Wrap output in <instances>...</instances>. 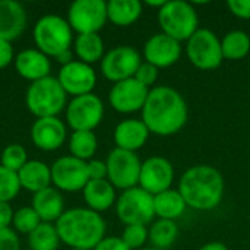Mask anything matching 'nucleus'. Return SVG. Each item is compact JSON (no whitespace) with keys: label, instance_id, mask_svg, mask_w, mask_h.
Returning a JSON list of instances; mask_svg holds the SVG:
<instances>
[{"label":"nucleus","instance_id":"obj_1","mask_svg":"<svg viewBox=\"0 0 250 250\" xmlns=\"http://www.w3.org/2000/svg\"><path fill=\"white\" fill-rule=\"evenodd\" d=\"M142 122L151 133L170 136L188 122V104L174 88L157 86L149 91L142 108Z\"/></svg>","mask_w":250,"mask_h":250},{"label":"nucleus","instance_id":"obj_2","mask_svg":"<svg viewBox=\"0 0 250 250\" xmlns=\"http://www.w3.org/2000/svg\"><path fill=\"white\" fill-rule=\"evenodd\" d=\"M56 229L60 242L70 246V249L94 250L104 239L105 221L89 208H72L57 220Z\"/></svg>","mask_w":250,"mask_h":250},{"label":"nucleus","instance_id":"obj_3","mask_svg":"<svg viewBox=\"0 0 250 250\" xmlns=\"http://www.w3.org/2000/svg\"><path fill=\"white\" fill-rule=\"evenodd\" d=\"M179 192L186 205L199 211H209L220 205L224 195V179L211 166H195L185 171Z\"/></svg>","mask_w":250,"mask_h":250},{"label":"nucleus","instance_id":"obj_4","mask_svg":"<svg viewBox=\"0 0 250 250\" xmlns=\"http://www.w3.org/2000/svg\"><path fill=\"white\" fill-rule=\"evenodd\" d=\"M66 95L67 94L62 88L59 79L47 76L31 82L26 89L25 103L28 110L37 116V119L56 117L66 105Z\"/></svg>","mask_w":250,"mask_h":250},{"label":"nucleus","instance_id":"obj_5","mask_svg":"<svg viewBox=\"0 0 250 250\" xmlns=\"http://www.w3.org/2000/svg\"><path fill=\"white\" fill-rule=\"evenodd\" d=\"M34 41L41 53L57 57L60 53L70 50L73 41L72 28L62 16L44 15L34 26Z\"/></svg>","mask_w":250,"mask_h":250},{"label":"nucleus","instance_id":"obj_6","mask_svg":"<svg viewBox=\"0 0 250 250\" xmlns=\"http://www.w3.org/2000/svg\"><path fill=\"white\" fill-rule=\"evenodd\" d=\"M158 22L163 34L180 41H188L198 31V15L193 6L183 0L166 1L158 10Z\"/></svg>","mask_w":250,"mask_h":250},{"label":"nucleus","instance_id":"obj_7","mask_svg":"<svg viewBox=\"0 0 250 250\" xmlns=\"http://www.w3.org/2000/svg\"><path fill=\"white\" fill-rule=\"evenodd\" d=\"M116 212L126 226H146L155 217L154 196L142 188L123 190L116 202Z\"/></svg>","mask_w":250,"mask_h":250},{"label":"nucleus","instance_id":"obj_8","mask_svg":"<svg viewBox=\"0 0 250 250\" xmlns=\"http://www.w3.org/2000/svg\"><path fill=\"white\" fill-rule=\"evenodd\" d=\"M186 54L190 63L201 70L217 69L223 62L221 41L211 29H198L186 45Z\"/></svg>","mask_w":250,"mask_h":250},{"label":"nucleus","instance_id":"obj_9","mask_svg":"<svg viewBox=\"0 0 250 250\" xmlns=\"http://www.w3.org/2000/svg\"><path fill=\"white\" fill-rule=\"evenodd\" d=\"M107 177L113 188L127 190L139 183L142 163L135 152L114 148L107 157Z\"/></svg>","mask_w":250,"mask_h":250},{"label":"nucleus","instance_id":"obj_10","mask_svg":"<svg viewBox=\"0 0 250 250\" xmlns=\"http://www.w3.org/2000/svg\"><path fill=\"white\" fill-rule=\"evenodd\" d=\"M107 19L104 0H75L67 10V22L78 34H98Z\"/></svg>","mask_w":250,"mask_h":250},{"label":"nucleus","instance_id":"obj_11","mask_svg":"<svg viewBox=\"0 0 250 250\" xmlns=\"http://www.w3.org/2000/svg\"><path fill=\"white\" fill-rule=\"evenodd\" d=\"M104 116V104L95 94L73 97L66 108V120L73 132L95 129Z\"/></svg>","mask_w":250,"mask_h":250},{"label":"nucleus","instance_id":"obj_12","mask_svg":"<svg viewBox=\"0 0 250 250\" xmlns=\"http://www.w3.org/2000/svg\"><path fill=\"white\" fill-rule=\"evenodd\" d=\"M141 62V54L130 45H120L110 50L101 60V72L114 83L135 78Z\"/></svg>","mask_w":250,"mask_h":250},{"label":"nucleus","instance_id":"obj_13","mask_svg":"<svg viewBox=\"0 0 250 250\" xmlns=\"http://www.w3.org/2000/svg\"><path fill=\"white\" fill-rule=\"evenodd\" d=\"M51 168V182L54 186L64 192L83 190L89 182L86 161L75 158L72 155L57 158Z\"/></svg>","mask_w":250,"mask_h":250},{"label":"nucleus","instance_id":"obj_14","mask_svg":"<svg viewBox=\"0 0 250 250\" xmlns=\"http://www.w3.org/2000/svg\"><path fill=\"white\" fill-rule=\"evenodd\" d=\"M57 79L64 92L73 97L92 94L97 83L95 70L81 60H72L70 63L62 66Z\"/></svg>","mask_w":250,"mask_h":250},{"label":"nucleus","instance_id":"obj_15","mask_svg":"<svg viewBox=\"0 0 250 250\" xmlns=\"http://www.w3.org/2000/svg\"><path fill=\"white\" fill-rule=\"evenodd\" d=\"M148 94L149 91L146 86L139 83L135 78H130L113 85L108 101L116 111L127 114L142 110L146 103Z\"/></svg>","mask_w":250,"mask_h":250},{"label":"nucleus","instance_id":"obj_16","mask_svg":"<svg viewBox=\"0 0 250 250\" xmlns=\"http://www.w3.org/2000/svg\"><path fill=\"white\" fill-rule=\"evenodd\" d=\"M174 179V168L164 157H151L141 167L139 185L152 196L170 189Z\"/></svg>","mask_w":250,"mask_h":250},{"label":"nucleus","instance_id":"obj_17","mask_svg":"<svg viewBox=\"0 0 250 250\" xmlns=\"http://www.w3.org/2000/svg\"><path fill=\"white\" fill-rule=\"evenodd\" d=\"M144 54L146 59V63H151L155 67H168L174 64L180 56H182V47L180 42L166 34H155L152 35L145 47Z\"/></svg>","mask_w":250,"mask_h":250},{"label":"nucleus","instance_id":"obj_18","mask_svg":"<svg viewBox=\"0 0 250 250\" xmlns=\"http://www.w3.org/2000/svg\"><path fill=\"white\" fill-rule=\"evenodd\" d=\"M31 139L40 149L54 151L66 139V126L59 117L37 119L31 127Z\"/></svg>","mask_w":250,"mask_h":250},{"label":"nucleus","instance_id":"obj_19","mask_svg":"<svg viewBox=\"0 0 250 250\" xmlns=\"http://www.w3.org/2000/svg\"><path fill=\"white\" fill-rule=\"evenodd\" d=\"M26 12L16 0H0V40L18 38L26 26Z\"/></svg>","mask_w":250,"mask_h":250},{"label":"nucleus","instance_id":"obj_20","mask_svg":"<svg viewBox=\"0 0 250 250\" xmlns=\"http://www.w3.org/2000/svg\"><path fill=\"white\" fill-rule=\"evenodd\" d=\"M15 69L22 78L35 82L50 76L51 63L48 56H45L40 50L26 48L15 57Z\"/></svg>","mask_w":250,"mask_h":250},{"label":"nucleus","instance_id":"obj_21","mask_svg":"<svg viewBox=\"0 0 250 250\" xmlns=\"http://www.w3.org/2000/svg\"><path fill=\"white\" fill-rule=\"evenodd\" d=\"M149 130L142 120L127 119L120 122L114 129V142L116 148L135 152L142 148L148 139Z\"/></svg>","mask_w":250,"mask_h":250},{"label":"nucleus","instance_id":"obj_22","mask_svg":"<svg viewBox=\"0 0 250 250\" xmlns=\"http://www.w3.org/2000/svg\"><path fill=\"white\" fill-rule=\"evenodd\" d=\"M32 209L37 212L42 223L57 221L64 212V201L59 189L45 188L32 198Z\"/></svg>","mask_w":250,"mask_h":250},{"label":"nucleus","instance_id":"obj_23","mask_svg":"<svg viewBox=\"0 0 250 250\" xmlns=\"http://www.w3.org/2000/svg\"><path fill=\"white\" fill-rule=\"evenodd\" d=\"M18 177L22 189L37 193L45 188H50L51 168L42 161L31 160L18 171Z\"/></svg>","mask_w":250,"mask_h":250},{"label":"nucleus","instance_id":"obj_24","mask_svg":"<svg viewBox=\"0 0 250 250\" xmlns=\"http://www.w3.org/2000/svg\"><path fill=\"white\" fill-rule=\"evenodd\" d=\"M83 199L89 209L95 212L107 211L116 201V192L113 185L107 180H89L83 188Z\"/></svg>","mask_w":250,"mask_h":250},{"label":"nucleus","instance_id":"obj_25","mask_svg":"<svg viewBox=\"0 0 250 250\" xmlns=\"http://www.w3.org/2000/svg\"><path fill=\"white\" fill-rule=\"evenodd\" d=\"M142 13L139 0H110L107 3V18L117 26H130Z\"/></svg>","mask_w":250,"mask_h":250},{"label":"nucleus","instance_id":"obj_26","mask_svg":"<svg viewBox=\"0 0 250 250\" xmlns=\"http://www.w3.org/2000/svg\"><path fill=\"white\" fill-rule=\"evenodd\" d=\"M186 207L188 205L179 190L168 189L154 196V209L155 215H158L160 220L174 221L176 218L183 215Z\"/></svg>","mask_w":250,"mask_h":250},{"label":"nucleus","instance_id":"obj_27","mask_svg":"<svg viewBox=\"0 0 250 250\" xmlns=\"http://www.w3.org/2000/svg\"><path fill=\"white\" fill-rule=\"evenodd\" d=\"M75 53L79 57V60L86 64L103 60V38L98 34H79L75 40Z\"/></svg>","mask_w":250,"mask_h":250},{"label":"nucleus","instance_id":"obj_28","mask_svg":"<svg viewBox=\"0 0 250 250\" xmlns=\"http://www.w3.org/2000/svg\"><path fill=\"white\" fill-rule=\"evenodd\" d=\"M179 236V226L171 220H158L152 224L148 237L151 245L157 250L170 249Z\"/></svg>","mask_w":250,"mask_h":250},{"label":"nucleus","instance_id":"obj_29","mask_svg":"<svg viewBox=\"0 0 250 250\" xmlns=\"http://www.w3.org/2000/svg\"><path fill=\"white\" fill-rule=\"evenodd\" d=\"M223 57L227 60L245 59L250 51V37L245 31H231L221 41Z\"/></svg>","mask_w":250,"mask_h":250},{"label":"nucleus","instance_id":"obj_30","mask_svg":"<svg viewBox=\"0 0 250 250\" xmlns=\"http://www.w3.org/2000/svg\"><path fill=\"white\" fill-rule=\"evenodd\" d=\"M98 148L97 136L92 130H81L73 132L69 139V149L72 157L86 161L94 157Z\"/></svg>","mask_w":250,"mask_h":250},{"label":"nucleus","instance_id":"obj_31","mask_svg":"<svg viewBox=\"0 0 250 250\" xmlns=\"http://www.w3.org/2000/svg\"><path fill=\"white\" fill-rule=\"evenodd\" d=\"M60 237L56 226L51 223H41L31 234H28V245L31 250H57Z\"/></svg>","mask_w":250,"mask_h":250},{"label":"nucleus","instance_id":"obj_32","mask_svg":"<svg viewBox=\"0 0 250 250\" xmlns=\"http://www.w3.org/2000/svg\"><path fill=\"white\" fill-rule=\"evenodd\" d=\"M26 163H28L26 151L22 145H18V144L7 145L3 149L1 157H0V166L15 173H18Z\"/></svg>","mask_w":250,"mask_h":250},{"label":"nucleus","instance_id":"obj_33","mask_svg":"<svg viewBox=\"0 0 250 250\" xmlns=\"http://www.w3.org/2000/svg\"><path fill=\"white\" fill-rule=\"evenodd\" d=\"M42 221L40 220V217L37 215V212L32 209V207H23L19 208L15 214H13V221L12 224L15 226V229L22 233V234H31Z\"/></svg>","mask_w":250,"mask_h":250},{"label":"nucleus","instance_id":"obj_34","mask_svg":"<svg viewBox=\"0 0 250 250\" xmlns=\"http://www.w3.org/2000/svg\"><path fill=\"white\" fill-rule=\"evenodd\" d=\"M21 190L18 173L0 166V202H10Z\"/></svg>","mask_w":250,"mask_h":250},{"label":"nucleus","instance_id":"obj_35","mask_svg":"<svg viewBox=\"0 0 250 250\" xmlns=\"http://www.w3.org/2000/svg\"><path fill=\"white\" fill-rule=\"evenodd\" d=\"M148 239V230L145 226H126L122 240L130 250H141Z\"/></svg>","mask_w":250,"mask_h":250},{"label":"nucleus","instance_id":"obj_36","mask_svg":"<svg viewBox=\"0 0 250 250\" xmlns=\"http://www.w3.org/2000/svg\"><path fill=\"white\" fill-rule=\"evenodd\" d=\"M158 78V67L152 66L151 63H142L138 69V72L135 73V79L142 83L144 86H151L154 85V82L157 81Z\"/></svg>","mask_w":250,"mask_h":250},{"label":"nucleus","instance_id":"obj_37","mask_svg":"<svg viewBox=\"0 0 250 250\" xmlns=\"http://www.w3.org/2000/svg\"><path fill=\"white\" fill-rule=\"evenodd\" d=\"M21 243L18 234L9 229H0V250H19Z\"/></svg>","mask_w":250,"mask_h":250},{"label":"nucleus","instance_id":"obj_38","mask_svg":"<svg viewBox=\"0 0 250 250\" xmlns=\"http://www.w3.org/2000/svg\"><path fill=\"white\" fill-rule=\"evenodd\" d=\"M89 180H103L107 177V164L100 160H91L86 163Z\"/></svg>","mask_w":250,"mask_h":250},{"label":"nucleus","instance_id":"obj_39","mask_svg":"<svg viewBox=\"0 0 250 250\" xmlns=\"http://www.w3.org/2000/svg\"><path fill=\"white\" fill-rule=\"evenodd\" d=\"M227 6L234 16L240 19H250V0H229Z\"/></svg>","mask_w":250,"mask_h":250},{"label":"nucleus","instance_id":"obj_40","mask_svg":"<svg viewBox=\"0 0 250 250\" xmlns=\"http://www.w3.org/2000/svg\"><path fill=\"white\" fill-rule=\"evenodd\" d=\"M94 250H130L122 237H104Z\"/></svg>","mask_w":250,"mask_h":250},{"label":"nucleus","instance_id":"obj_41","mask_svg":"<svg viewBox=\"0 0 250 250\" xmlns=\"http://www.w3.org/2000/svg\"><path fill=\"white\" fill-rule=\"evenodd\" d=\"M13 60V48L10 41L0 40V69H4Z\"/></svg>","mask_w":250,"mask_h":250},{"label":"nucleus","instance_id":"obj_42","mask_svg":"<svg viewBox=\"0 0 250 250\" xmlns=\"http://www.w3.org/2000/svg\"><path fill=\"white\" fill-rule=\"evenodd\" d=\"M13 209L9 202H0V229H9L13 221Z\"/></svg>","mask_w":250,"mask_h":250},{"label":"nucleus","instance_id":"obj_43","mask_svg":"<svg viewBox=\"0 0 250 250\" xmlns=\"http://www.w3.org/2000/svg\"><path fill=\"white\" fill-rule=\"evenodd\" d=\"M56 59H57L59 63H62V66H64V64H67V63H70L73 60V56H72V51L70 50H66L63 53H60Z\"/></svg>","mask_w":250,"mask_h":250},{"label":"nucleus","instance_id":"obj_44","mask_svg":"<svg viewBox=\"0 0 250 250\" xmlns=\"http://www.w3.org/2000/svg\"><path fill=\"white\" fill-rule=\"evenodd\" d=\"M199 250H229L227 246L224 243H220V242H212V243H208L205 245L204 248H201Z\"/></svg>","mask_w":250,"mask_h":250},{"label":"nucleus","instance_id":"obj_45","mask_svg":"<svg viewBox=\"0 0 250 250\" xmlns=\"http://www.w3.org/2000/svg\"><path fill=\"white\" fill-rule=\"evenodd\" d=\"M141 250H157V249H154V248H152V249H141Z\"/></svg>","mask_w":250,"mask_h":250},{"label":"nucleus","instance_id":"obj_46","mask_svg":"<svg viewBox=\"0 0 250 250\" xmlns=\"http://www.w3.org/2000/svg\"><path fill=\"white\" fill-rule=\"evenodd\" d=\"M70 250H82V249H70Z\"/></svg>","mask_w":250,"mask_h":250}]
</instances>
